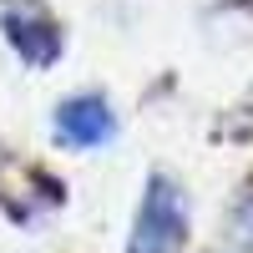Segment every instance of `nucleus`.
<instances>
[{
	"mask_svg": "<svg viewBox=\"0 0 253 253\" xmlns=\"http://www.w3.org/2000/svg\"><path fill=\"white\" fill-rule=\"evenodd\" d=\"M248 228H253V193L243 198V208H238V238L248 233Z\"/></svg>",
	"mask_w": 253,
	"mask_h": 253,
	"instance_id": "4",
	"label": "nucleus"
},
{
	"mask_svg": "<svg viewBox=\"0 0 253 253\" xmlns=\"http://www.w3.org/2000/svg\"><path fill=\"white\" fill-rule=\"evenodd\" d=\"M187 248V208L177 182L152 177L142 193V208L132 218V238H126V253H182Z\"/></svg>",
	"mask_w": 253,
	"mask_h": 253,
	"instance_id": "1",
	"label": "nucleus"
},
{
	"mask_svg": "<svg viewBox=\"0 0 253 253\" xmlns=\"http://www.w3.org/2000/svg\"><path fill=\"white\" fill-rule=\"evenodd\" d=\"M56 137L66 147H86L91 152V147L117 137V117H112V107L101 96H71V101H61V112H56Z\"/></svg>",
	"mask_w": 253,
	"mask_h": 253,
	"instance_id": "3",
	"label": "nucleus"
},
{
	"mask_svg": "<svg viewBox=\"0 0 253 253\" xmlns=\"http://www.w3.org/2000/svg\"><path fill=\"white\" fill-rule=\"evenodd\" d=\"M0 31H5V41L31 61V66H46V61H56V51H61L56 20L46 15L41 0H5V5H0Z\"/></svg>",
	"mask_w": 253,
	"mask_h": 253,
	"instance_id": "2",
	"label": "nucleus"
}]
</instances>
